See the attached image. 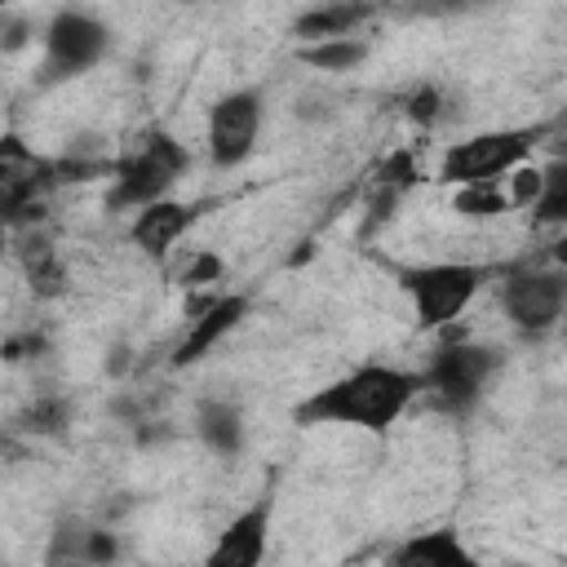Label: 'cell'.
<instances>
[{
	"mask_svg": "<svg viewBox=\"0 0 567 567\" xmlns=\"http://www.w3.org/2000/svg\"><path fill=\"white\" fill-rule=\"evenodd\" d=\"M270 549V496L244 505L208 545L204 567H261Z\"/></svg>",
	"mask_w": 567,
	"mask_h": 567,
	"instance_id": "obj_9",
	"label": "cell"
},
{
	"mask_svg": "<svg viewBox=\"0 0 567 567\" xmlns=\"http://www.w3.org/2000/svg\"><path fill=\"white\" fill-rule=\"evenodd\" d=\"M195 221V208L182 204V199H159L142 213H133V226H128V239L146 252V257H168V248L190 230Z\"/></svg>",
	"mask_w": 567,
	"mask_h": 567,
	"instance_id": "obj_11",
	"label": "cell"
},
{
	"mask_svg": "<svg viewBox=\"0 0 567 567\" xmlns=\"http://www.w3.org/2000/svg\"><path fill=\"white\" fill-rule=\"evenodd\" d=\"M297 58L315 71H354L363 58H368V44L363 40H323V44H301Z\"/></svg>",
	"mask_w": 567,
	"mask_h": 567,
	"instance_id": "obj_17",
	"label": "cell"
},
{
	"mask_svg": "<svg viewBox=\"0 0 567 567\" xmlns=\"http://www.w3.org/2000/svg\"><path fill=\"white\" fill-rule=\"evenodd\" d=\"M195 430H199L204 447L217 452V456H235L239 443H244V416L226 399H204L199 412H195Z\"/></svg>",
	"mask_w": 567,
	"mask_h": 567,
	"instance_id": "obj_15",
	"label": "cell"
},
{
	"mask_svg": "<svg viewBox=\"0 0 567 567\" xmlns=\"http://www.w3.org/2000/svg\"><path fill=\"white\" fill-rule=\"evenodd\" d=\"M509 190H501V182H483V186H461L456 190V213L461 217H501L509 213Z\"/></svg>",
	"mask_w": 567,
	"mask_h": 567,
	"instance_id": "obj_18",
	"label": "cell"
},
{
	"mask_svg": "<svg viewBox=\"0 0 567 567\" xmlns=\"http://www.w3.org/2000/svg\"><path fill=\"white\" fill-rule=\"evenodd\" d=\"M487 266L470 261H434V266H408L399 270V288L412 301V315L421 328H447L487 284Z\"/></svg>",
	"mask_w": 567,
	"mask_h": 567,
	"instance_id": "obj_5",
	"label": "cell"
},
{
	"mask_svg": "<svg viewBox=\"0 0 567 567\" xmlns=\"http://www.w3.org/2000/svg\"><path fill=\"white\" fill-rule=\"evenodd\" d=\"M368 13H372V9H363V4H319V9H306V13H297L292 31H297V40H301V44L350 40Z\"/></svg>",
	"mask_w": 567,
	"mask_h": 567,
	"instance_id": "obj_14",
	"label": "cell"
},
{
	"mask_svg": "<svg viewBox=\"0 0 567 567\" xmlns=\"http://www.w3.org/2000/svg\"><path fill=\"white\" fill-rule=\"evenodd\" d=\"M248 315V297H239V292H226V297H213L195 319H190V332L182 337V346L173 350V363L177 368H186V363H195V359H204L239 319Z\"/></svg>",
	"mask_w": 567,
	"mask_h": 567,
	"instance_id": "obj_10",
	"label": "cell"
},
{
	"mask_svg": "<svg viewBox=\"0 0 567 567\" xmlns=\"http://www.w3.org/2000/svg\"><path fill=\"white\" fill-rule=\"evenodd\" d=\"M416 394H421V372H403L390 363H363V368L328 381L323 390L306 394L292 408V421L297 425H346V430H363V434H390Z\"/></svg>",
	"mask_w": 567,
	"mask_h": 567,
	"instance_id": "obj_1",
	"label": "cell"
},
{
	"mask_svg": "<svg viewBox=\"0 0 567 567\" xmlns=\"http://www.w3.org/2000/svg\"><path fill=\"white\" fill-rule=\"evenodd\" d=\"M545 142V128H487L474 137H461L443 151L439 159V177L461 186H483V182H501L505 173L523 168L527 155Z\"/></svg>",
	"mask_w": 567,
	"mask_h": 567,
	"instance_id": "obj_3",
	"label": "cell"
},
{
	"mask_svg": "<svg viewBox=\"0 0 567 567\" xmlns=\"http://www.w3.org/2000/svg\"><path fill=\"white\" fill-rule=\"evenodd\" d=\"M532 217L540 226H567V159L540 164V195L532 204Z\"/></svg>",
	"mask_w": 567,
	"mask_h": 567,
	"instance_id": "obj_16",
	"label": "cell"
},
{
	"mask_svg": "<svg viewBox=\"0 0 567 567\" xmlns=\"http://www.w3.org/2000/svg\"><path fill=\"white\" fill-rule=\"evenodd\" d=\"M390 567H478V558L452 527H434L399 540L390 549Z\"/></svg>",
	"mask_w": 567,
	"mask_h": 567,
	"instance_id": "obj_12",
	"label": "cell"
},
{
	"mask_svg": "<svg viewBox=\"0 0 567 567\" xmlns=\"http://www.w3.org/2000/svg\"><path fill=\"white\" fill-rule=\"evenodd\" d=\"M549 261H554L558 270H567V226H563V230H558V239L549 244Z\"/></svg>",
	"mask_w": 567,
	"mask_h": 567,
	"instance_id": "obj_20",
	"label": "cell"
},
{
	"mask_svg": "<svg viewBox=\"0 0 567 567\" xmlns=\"http://www.w3.org/2000/svg\"><path fill=\"white\" fill-rule=\"evenodd\" d=\"M111 49V31L84 13V9H58L44 27V62H40V80L44 84H62L75 80L84 71H93Z\"/></svg>",
	"mask_w": 567,
	"mask_h": 567,
	"instance_id": "obj_6",
	"label": "cell"
},
{
	"mask_svg": "<svg viewBox=\"0 0 567 567\" xmlns=\"http://www.w3.org/2000/svg\"><path fill=\"white\" fill-rule=\"evenodd\" d=\"M49 182V164L27 155L18 137H4V155H0V190H4V217L18 221L22 208L35 199V190Z\"/></svg>",
	"mask_w": 567,
	"mask_h": 567,
	"instance_id": "obj_13",
	"label": "cell"
},
{
	"mask_svg": "<svg viewBox=\"0 0 567 567\" xmlns=\"http://www.w3.org/2000/svg\"><path fill=\"white\" fill-rule=\"evenodd\" d=\"M501 372V350L496 346H478V341H452L443 346L430 368L421 372V394H430V403L439 412H452V416H465L487 381Z\"/></svg>",
	"mask_w": 567,
	"mask_h": 567,
	"instance_id": "obj_4",
	"label": "cell"
},
{
	"mask_svg": "<svg viewBox=\"0 0 567 567\" xmlns=\"http://www.w3.org/2000/svg\"><path fill=\"white\" fill-rule=\"evenodd\" d=\"M567 310V270L549 266H523L501 279V315L523 332L540 337L549 332Z\"/></svg>",
	"mask_w": 567,
	"mask_h": 567,
	"instance_id": "obj_7",
	"label": "cell"
},
{
	"mask_svg": "<svg viewBox=\"0 0 567 567\" xmlns=\"http://www.w3.org/2000/svg\"><path fill=\"white\" fill-rule=\"evenodd\" d=\"M186 168H190V155L168 128H142L133 137V146L120 155V164H115L111 208L142 213V208H151L159 199H173L168 190L177 186V177Z\"/></svg>",
	"mask_w": 567,
	"mask_h": 567,
	"instance_id": "obj_2",
	"label": "cell"
},
{
	"mask_svg": "<svg viewBox=\"0 0 567 567\" xmlns=\"http://www.w3.org/2000/svg\"><path fill=\"white\" fill-rule=\"evenodd\" d=\"M536 195H540V168H536V164L514 168V177H509V204H514V208H532Z\"/></svg>",
	"mask_w": 567,
	"mask_h": 567,
	"instance_id": "obj_19",
	"label": "cell"
},
{
	"mask_svg": "<svg viewBox=\"0 0 567 567\" xmlns=\"http://www.w3.org/2000/svg\"><path fill=\"white\" fill-rule=\"evenodd\" d=\"M261 120H266V102L261 89H230L208 106V124H204V142H208V159L217 168H239L261 137Z\"/></svg>",
	"mask_w": 567,
	"mask_h": 567,
	"instance_id": "obj_8",
	"label": "cell"
}]
</instances>
